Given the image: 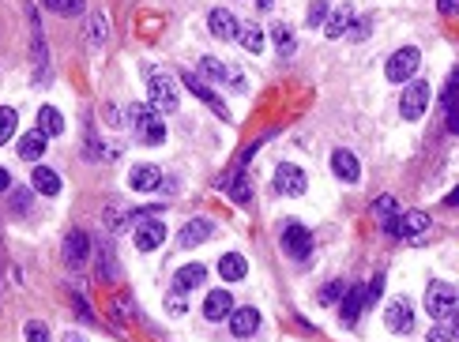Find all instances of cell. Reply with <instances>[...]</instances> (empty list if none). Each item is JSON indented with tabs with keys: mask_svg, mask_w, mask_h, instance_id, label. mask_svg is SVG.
Returning a JSON list of instances; mask_svg holds the SVG:
<instances>
[{
	"mask_svg": "<svg viewBox=\"0 0 459 342\" xmlns=\"http://www.w3.org/2000/svg\"><path fill=\"white\" fill-rule=\"evenodd\" d=\"M87 252H91L87 233H83V230H72L68 237H64V259H68L72 267H83V264H87Z\"/></svg>",
	"mask_w": 459,
	"mask_h": 342,
	"instance_id": "14",
	"label": "cell"
},
{
	"mask_svg": "<svg viewBox=\"0 0 459 342\" xmlns=\"http://www.w3.org/2000/svg\"><path fill=\"white\" fill-rule=\"evenodd\" d=\"M377 218H380V226L388 230V233H395V199L392 196H380L377 199Z\"/></svg>",
	"mask_w": 459,
	"mask_h": 342,
	"instance_id": "28",
	"label": "cell"
},
{
	"mask_svg": "<svg viewBox=\"0 0 459 342\" xmlns=\"http://www.w3.org/2000/svg\"><path fill=\"white\" fill-rule=\"evenodd\" d=\"M230 331H234L237 338H252L260 331V312L252 309V305L249 309H234L230 312Z\"/></svg>",
	"mask_w": 459,
	"mask_h": 342,
	"instance_id": "9",
	"label": "cell"
},
{
	"mask_svg": "<svg viewBox=\"0 0 459 342\" xmlns=\"http://www.w3.org/2000/svg\"><path fill=\"white\" fill-rule=\"evenodd\" d=\"M339 293H343V282H328V286L320 290V305H335V301H339Z\"/></svg>",
	"mask_w": 459,
	"mask_h": 342,
	"instance_id": "37",
	"label": "cell"
},
{
	"mask_svg": "<svg viewBox=\"0 0 459 342\" xmlns=\"http://www.w3.org/2000/svg\"><path fill=\"white\" fill-rule=\"evenodd\" d=\"M429 94H433V87L421 83V79L407 83L403 87V98H400V113L407 117V121H418V117L426 113V105H429Z\"/></svg>",
	"mask_w": 459,
	"mask_h": 342,
	"instance_id": "5",
	"label": "cell"
},
{
	"mask_svg": "<svg viewBox=\"0 0 459 342\" xmlns=\"http://www.w3.org/2000/svg\"><path fill=\"white\" fill-rule=\"evenodd\" d=\"M200 72H203V76H211V79H219V83H222V79L230 76V68H226V64H219L215 57H203V61H200Z\"/></svg>",
	"mask_w": 459,
	"mask_h": 342,
	"instance_id": "32",
	"label": "cell"
},
{
	"mask_svg": "<svg viewBox=\"0 0 459 342\" xmlns=\"http://www.w3.org/2000/svg\"><path fill=\"white\" fill-rule=\"evenodd\" d=\"M452 4H455V0H441V11H452Z\"/></svg>",
	"mask_w": 459,
	"mask_h": 342,
	"instance_id": "43",
	"label": "cell"
},
{
	"mask_svg": "<svg viewBox=\"0 0 459 342\" xmlns=\"http://www.w3.org/2000/svg\"><path fill=\"white\" fill-rule=\"evenodd\" d=\"M455 286L452 282H429V290H426V309L433 320H452L455 316Z\"/></svg>",
	"mask_w": 459,
	"mask_h": 342,
	"instance_id": "2",
	"label": "cell"
},
{
	"mask_svg": "<svg viewBox=\"0 0 459 342\" xmlns=\"http://www.w3.org/2000/svg\"><path fill=\"white\" fill-rule=\"evenodd\" d=\"M361 290H366V305H377L380 293H384V275H377V278L369 282V286H361Z\"/></svg>",
	"mask_w": 459,
	"mask_h": 342,
	"instance_id": "35",
	"label": "cell"
},
{
	"mask_svg": "<svg viewBox=\"0 0 459 342\" xmlns=\"http://www.w3.org/2000/svg\"><path fill=\"white\" fill-rule=\"evenodd\" d=\"M222 188H226V192L230 196H234V204H241V207H249V184H245V173H241V170H234V173H230L226 177V181H222Z\"/></svg>",
	"mask_w": 459,
	"mask_h": 342,
	"instance_id": "25",
	"label": "cell"
},
{
	"mask_svg": "<svg viewBox=\"0 0 459 342\" xmlns=\"http://www.w3.org/2000/svg\"><path fill=\"white\" fill-rule=\"evenodd\" d=\"M283 249L294 259H309L312 256V233L301 222H286L283 226Z\"/></svg>",
	"mask_w": 459,
	"mask_h": 342,
	"instance_id": "6",
	"label": "cell"
},
{
	"mask_svg": "<svg viewBox=\"0 0 459 342\" xmlns=\"http://www.w3.org/2000/svg\"><path fill=\"white\" fill-rule=\"evenodd\" d=\"M45 147H50V136L34 128V132H27V136L19 139V158L34 162V158H42V151H45Z\"/></svg>",
	"mask_w": 459,
	"mask_h": 342,
	"instance_id": "21",
	"label": "cell"
},
{
	"mask_svg": "<svg viewBox=\"0 0 459 342\" xmlns=\"http://www.w3.org/2000/svg\"><path fill=\"white\" fill-rule=\"evenodd\" d=\"M106 34H110V30H106V19L94 16V19H91V45H102Z\"/></svg>",
	"mask_w": 459,
	"mask_h": 342,
	"instance_id": "36",
	"label": "cell"
},
{
	"mask_svg": "<svg viewBox=\"0 0 459 342\" xmlns=\"http://www.w3.org/2000/svg\"><path fill=\"white\" fill-rule=\"evenodd\" d=\"M350 23H354V8L343 4V8L332 11V19H328V27H324V34H328V38H343V34L350 30Z\"/></svg>",
	"mask_w": 459,
	"mask_h": 342,
	"instance_id": "22",
	"label": "cell"
},
{
	"mask_svg": "<svg viewBox=\"0 0 459 342\" xmlns=\"http://www.w3.org/2000/svg\"><path fill=\"white\" fill-rule=\"evenodd\" d=\"M30 181H34V192H42V196H57L60 192V177L50 166H38L30 173Z\"/></svg>",
	"mask_w": 459,
	"mask_h": 342,
	"instance_id": "23",
	"label": "cell"
},
{
	"mask_svg": "<svg viewBox=\"0 0 459 342\" xmlns=\"http://www.w3.org/2000/svg\"><path fill=\"white\" fill-rule=\"evenodd\" d=\"M185 87H188L192 94H196L200 102H208V105H211V110L219 113V117H226V105H222V98H219V94H215V90H208V83H203L200 76H192V72H185Z\"/></svg>",
	"mask_w": 459,
	"mask_h": 342,
	"instance_id": "17",
	"label": "cell"
},
{
	"mask_svg": "<svg viewBox=\"0 0 459 342\" xmlns=\"http://www.w3.org/2000/svg\"><path fill=\"white\" fill-rule=\"evenodd\" d=\"M219 275L226 278V282H241L249 275V264H245V256L241 252H226L222 259H219Z\"/></svg>",
	"mask_w": 459,
	"mask_h": 342,
	"instance_id": "20",
	"label": "cell"
},
{
	"mask_svg": "<svg viewBox=\"0 0 459 342\" xmlns=\"http://www.w3.org/2000/svg\"><path fill=\"white\" fill-rule=\"evenodd\" d=\"M16 124H19V113L11 110V105H4V110H0V147H4L8 139H11V132H16Z\"/></svg>",
	"mask_w": 459,
	"mask_h": 342,
	"instance_id": "31",
	"label": "cell"
},
{
	"mask_svg": "<svg viewBox=\"0 0 459 342\" xmlns=\"http://www.w3.org/2000/svg\"><path fill=\"white\" fill-rule=\"evenodd\" d=\"M418 64H421V53L414 49V45H403L400 53H392V61H388V68H384V72H388L392 83L403 87V83H410V79H414Z\"/></svg>",
	"mask_w": 459,
	"mask_h": 342,
	"instance_id": "4",
	"label": "cell"
},
{
	"mask_svg": "<svg viewBox=\"0 0 459 342\" xmlns=\"http://www.w3.org/2000/svg\"><path fill=\"white\" fill-rule=\"evenodd\" d=\"M324 16H328V0H312V4H309V16H305V23H309V27H320V23H324Z\"/></svg>",
	"mask_w": 459,
	"mask_h": 342,
	"instance_id": "34",
	"label": "cell"
},
{
	"mask_svg": "<svg viewBox=\"0 0 459 342\" xmlns=\"http://www.w3.org/2000/svg\"><path fill=\"white\" fill-rule=\"evenodd\" d=\"M211 233H215V222L211 218H192V222H185V230H181V244L192 249V244H203Z\"/></svg>",
	"mask_w": 459,
	"mask_h": 342,
	"instance_id": "16",
	"label": "cell"
},
{
	"mask_svg": "<svg viewBox=\"0 0 459 342\" xmlns=\"http://www.w3.org/2000/svg\"><path fill=\"white\" fill-rule=\"evenodd\" d=\"M429 342H455V324H452V320H441V324L429 331Z\"/></svg>",
	"mask_w": 459,
	"mask_h": 342,
	"instance_id": "33",
	"label": "cell"
},
{
	"mask_svg": "<svg viewBox=\"0 0 459 342\" xmlns=\"http://www.w3.org/2000/svg\"><path fill=\"white\" fill-rule=\"evenodd\" d=\"M162 184V170L159 166H136L128 173V188L132 192H151V188Z\"/></svg>",
	"mask_w": 459,
	"mask_h": 342,
	"instance_id": "15",
	"label": "cell"
},
{
	"mask_svg": "<svg viewBox=\"0 0 459 342\" xmlns=\"http://www.w3.org/2000/svg\"><path fill=\"white\" fill-rule=\"evenodd\" d=\"M369 23H373V19H361V27H354V38H366V34H369Z\"/></svg>",
	"mask_w": 459,
	"mask_h": 342,
	"instance_id": "40",
	"label": "cell"
},
{
	"mask_svg": "<svg viewBox=\"0 0 459 342\" xmlns=\"http://www.w3.org/2000/svg\"><path fill=\"white\" fill-rule=\"evenodd\" d=\"M132 241H136L140 252H154V249L166 241V226H162L159 218H140V222H136V233H132Z\"/></svg>",
	"mask_w": 459,
	"mask_h": 342,
	"instance_id": "7",
	"label": "cell"
},
{
	"mask_svg": "<svg viewBox=\"0 0 459 342\" xmlns=\"http://www.w3.org/2000/svg\"><path fill=\"white\" fill-rule=\"evenodd\" d=\"M203 278H208V267H203V264H188V267L177 271L174 286L177 290H196V286H203Z\"/></svg>",
	"mask_w": 459,
	"mask_h": 342,
	"instance_id": "24",
	"label": "cell"
},
{
	"mask_svg": "<svg viewBox=\"0 0 459 342\" xmlns=\"http://www.w3.org/2000/svg\"><path fill=\"white\" fill-rule=\"evenodd\" d=\"M332 173L339 177V181H346V184H358V177H361V170H358V158L350 155V151H332Z\"/></svg>",
	"mask_w": 459,
	"mask_h": 342,
	"instance_id": "13",
	"label": "cell"
},
{
	"mask_svg": "<svg viewBox=\"0 0 459 342\" xmlns=\"http://www.w3.org/2000/svg\"><path fill=\"white\" fill-rule=\"evenodd\" d=\"M271 38H275V45H279V53H294L298 49V38H294V30H290L286 23H275Z\"/></svg>",
	"mask_w": 459,
	"mask_h": 342,
	"instance_id": "29",
	"label": "cell"
},
{
	"mask_svg": "<svg viewBox=\"0 0 459 342\" xmlns=\"http://www.w3.org/2000/svg\"><path fill=\"white\" fill-rule=\"evenodd\" d=\"M38 132H45V136H60V132H64V117H60V110H53V105H42V113H38Z\"/></svg>",
	"mask_w": 459,
	"mask_h": 342,
	"instance_id": "26",
	"label": "cell"
},
{
	"mask_svg": "<svg viewBox=\"0 0 459 342\" xmlns=\"http://www.w3.org/2000/svg\"><path fill=\"white\" fill-rule=\"evenodd\" d=\"M384 324H388V331L407 335L410 327H414V309H410V301H392L388 312H384Z\"/></svg>",
	"mask_w": 459,
	"mask_h": 342,
	"instance_id": "10",
	"label": "cell"
},
{
	"mask_svg": "<svg viewBox=\"0 0 459 342\" xmlns=\"http://www.w3.org/2000/svg\"><path fill=\"white\" fill-rule=\"evenodd\" d=\"M234 312V293H226L222 286L208 293V301H203V316L208 320H226V316Z\"/></svg>",
	"mask_w": 459,
	"mask_h": 342,
	"instance_id": "12",
	"label": "cell"
},
{
	"mask_svg": "<svg viewBox=\"0 0 459 342\" xmlns=\"http://www.w3.org/2000/svg\"><path fill=\"white\" fill-rule=\"evenodd\" d=\"M16 211H27V192H16Z\"/></svg>",
	"mask_w": 459,
	"mask_h": 342,
	"instance_id": "42",
	"label": "cell"
},
{
	"mask_svg": "<svg viewBox=\"0 0 459 342\" xmlns=\"http://www.w3.org/2000/svg\"><path fill=\"white\" fill-rule=\"evenodd\" d=\"M237 38H241V45H245L249 53H260V49H264V30L256 27V23H241V27H237Z\"/></svg>",
	"mask_w": 459,
	"mask_h": 342,
	"instance_id": "27",
	"label": "cell"
},
{
	"mask_svg": "<svg viewBox=\"0 0 459 342\" xmlns=\"http://www.w3.org/2000/svg\"><path fill=\"white\" fill-rule=\"evenodd\" d=\"M4 188H11V173L0 170V192H4Z\"/></svg>",
	"mask_w": 459,
	"mask_h": 342,
	"instance_id": "41",
	"label": "cell"
},
{
	"mask_svg": "<svg viewBox=\"0 0 459 342\" xmlns=\"http://www.w3.org/2000/svg\"><path fill=\"white\" fill-rule=\"evenodd\" d=\"M208 23H211V34H215V38H222V42H230V38L237 34V19L230 16L226 8H211Z\"/></svg>",
	"mask_w": 459,
	"mask_h": 342,
	"instance_id": "18",
	"label": "cell"
},
{
	"mask_svg": "<svg viewBox=\"0 0 459 342\" xmlns=\"http://www.w3.org/2000/svg\"><path fill=\"white\" fill-rule=\"evenodd\" d=\"M429 230V215L426 211H407V215L395 218V233L392 237H418V233Z\"/></svg>",
	"mask_w": 459,
	"mask_h": 342,
	"instance_id": "11",
	"label": "cell"
},
{
	"mask_svg": "<svg viewBox=\"0 0 459 342\" xmlns=\"http://www.w3.org/2000/svg\"><path fill=\"white\" fill-rule=\"evenodd\" d=\"M260 8H271V0H260Z\"/></svg>",
	"mask_w": 459,
	"mask_h": 342,
	"instance_id": "45",
	"label": "cell"
},
{
	"mask_svg": "<svg viewBox=\"0 0 459 342\" xmlns=\"http://www.w3.org/2000/svg\"><path fill=\"white\" fill-rule=\"evenodd\" d=\"M27 342H50V327L45 324H27Z\"/></svg>",
	"mask_w": 459,
	"mask_h": 342,
	"instance_id": "38",
	"label": "cell"
},
{
	"mask_svg": "<svg viewBox=\"0 0 459 342\" xmlns=\"http://www.w3.org/2000/svg\"><path fill=\"white\" fill-rule=\"evenodd\" d=\"M166 305H170V312H185V290L174 286V293H170V301H166Z\"/></svg>",
	"mask_w": 459,
	"mask_h": 342,
	"instance_id": "39",
	"label": "cell"
},
{
	"mask_svg": "<svg viewBox=\"0 0 459 342\" xmlns=\"http://www.w3.org/2000/svg\"><path fill=\"white\" fill-rule=\"evenodd\" d=\"M361 309H366V290H361V286L346 290V293H343V324L354 327L358 316H361Z\"/></svg>",
	"mask_w": 459,
	"mask_h": 342,
	"instance_id": "19",
	"label": "cell"
},
{
	"mask_svg": "<svg viewBox=\"0 0 459 342\" xmlns=\"http://www.w3.org/2000/svg\"><path fill=\"white\" fill-rule=\"evenodd\" d=\"M151 110H159V113H177V105H181V98H177V83L166 72H151Z\"/></svg>",
	"mask_w": 459,
	"mask_h": 342,
	"instance_id": "3",
	"label": "cell"
},
{
	"mask_svg": "<svg viewBox=\"0 0 459 342\" xmlns=\"http://www.w3.org/2000/svg\"><path fill=\"white\" fill-rule=\"evenodd\" d=\"M305 170L301 166H290V162H283L279 170H275V192H283V196H301L305 192Z\"/></svg>",
	"mask_w": 459,
	"mask_h": 342,
	"instance_id": "8",
	"label": "cell"
},
{
	"mask_svg": "<svg viewBox=\"0 0 459 342\" xmlns=\"http://www.w3.org/2000/svg\"><path fill=\"white\" fill-rule=\"evenodd\" d=\"M50 11H57V16H64V19H72V16H83V0H42Z\"/></svg>",
	"mask_w": 459,
	"mask_h": 342,
	"instance_id": "30",
	"label": "cell"
},
{
	"mask_svg": "<svg viewBox=\"0 0 459 342\" xmlns=\"http://www.w3.org/2000/svg\"><path fill=\"white\" fill-rule=\"evenodd\" d=\"M64 342H83V338H79V335H68V338H64Z\"/></svg>",
	"mask_w": 459,
	"mask_h": 342,
	"instance_id": "44",
	"label": "cell"
},
{
	"mask_svg": "<svg viewBox=\"0 0 459 342\" xmlns=\"http://www.w3.org/2000/svg\"><path fill=\"white\" fill-rule=\"evenodd\" d=\"M128 121H132V128H136L140 143H147V147H162L166 143V124H162V117L154 113L151 105H132Z\"/></svg>",
	"mask_w": 459,
	"mask_h": 342,
	"instance_id": "1",
	"label": "cell"
}]
</instances>
